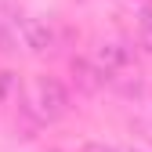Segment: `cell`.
I'll return each instance as SVG.
<instances>
[{"label":"cell","mask_w":152,"mask_h":152,"mask_svg":"<svg viewBox=\"0 0 152 152\" xmlns=\"http://www.w3.org/2000/svg\"><path fill=\"white\" fill-rule=\"evenodd\" d=\"M29 109L40 120H58V116H65V109H69V94H65V87L58 80H47V76H44V80H36L29 87Z\"/></svg>","instance_id":"6da1fadb"},{"label":"cell","mask_w":152,"mask_h":152,"mask_svg":"<svg viewBox=\"0 0 152 152\" xmlns=\"http://www.w3.org/2000/svg\"><path fill=\"white\" fill-rule=\"evenodd\" d=\"M123 152H152V145L148 141H134V145H127Z\"/></svg>","instance_id":"52a82bcc"},{"label":"cell","mask_w":152,"mask_h":152,"mask_svg":"<svg viewBox=\"0 0 152 152\" xmlns=\"http://www.w3.org/2000/svg\"><path fill=\"white\" fill-rule=\"evenodd\" d=\"M94 65L112 80L116 72H123L130 65V47H123V44H102L98 51H94Z\"/></svg>","instance_id":"3957f363"},{"label":"cell","mask_w":152,"mask_h":152,"mask_svg":"<svg viewBox=\"0 0 152 152\" xmlns=\"http://www.w3.org/2000/svg\"><path fill=\"white\" fill-rule=\"evenodd\" d=\"M80 152H112V148H105V145H98V141H91V145H83Z\"/></svg>","instance_id":"ba28073f"},{"label":"cell","mask_w":152,"mask_h":152,"mask_svg":"<svg viewBox=\"0 0 152 152\" xmlns=\"http://www.w3.org/2000/svg\"><path fill=\"white\" fill-rule=\"evenodd\" d=\"M18 94V76L15 72H0V102H11Z\"/></svg>","instance_id":"5b68a950"},{"label":"cell","mask_w":152,"mask_h":152,"mask_svg":"<svg viewBox=\"0 0 152 152\" xmlns=\"http://www.w3.org/2000/svg\"><path fill=\"white\" fill-rule=\"evenodd\" d=\"M72 76H76V87L87 91V94H94V91H98V87L109 80V76H105L98 65H94V62H83V58H76V62H72Z\"/></svg>","instance_id":"277c9868"},{"label":"cell","mask_w":152,"mask_h":152,"mask_svg":"<svg viewBox=\"0 0 152 152\" xmlns=\"http://www.w3.org/2000/svg\"><path fill=\"white\" fill-rule=\"evenodd\" d=\"M141 29H145V36L152 40V7H148V11H145V18H141Z\"/></svg>","instance_id":"8992f818"},{"label":"cell","mask_w":152,"mask_h":152,"mask_svg":"<svg viewBox=\"0 0 152 152\" xmlns=\"http://www.w3.org/2000/svg\"><path fill=\"white\" fill-rule=\"evenodd\" d=\"M15 29H18V40H22V47H29V51H36V54L47 51V47L54 44L51 26H47V22H40V18H18Z\"/></svg>","instance_id":"7a4b0ae2"}]
</instances>
